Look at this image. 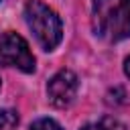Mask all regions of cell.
I'll list each match as a JSON object with an SVG mask.
<instances>
[{
	"mask_svg": "<svg viewBox=\"0 0 130 130\" xmlns=\"http://www.w3.org/2000/svg\"><path fill=\"white\" fill-rule=\"evenodd\" d=\"M24 20L28 28L32 30L35 39L45 51H53L63 37V24L61 18L53 8H49L41 0H28L24 4Z\"/></svg>",
	"mask_w": 130,
	"mask_h": 130,
	"instance_id": "6da1fadb",
	"label": "cell"
},
{
	"mask_svg": "<svg viewBox=\"0 0 130 130\" xmlns=\"http://www.w3.org/2000/svg\"><path fill=\"white\" fill-rule=\"evenodd\" d=\"M0 63L16 67L24 73L35 71V57L28 49V43L16 32H4L0 37Z\"/></svg>",
	"mask_w": 130,
	"mask_h": 130,
	"instance_id": "7a4b0ae2",
	"label": "cell"
},
{
	"mask_svg": "<svg viewBox=\"0 0 130 130\" xmlns=\"http://www.w3.org/2000/svg\"><path fill=\"white\" fill-rule=\"evenodd\" d=\"M77 75L69 69H61L59 73H55L49 83H47V98L55 108H67L73 104L75 95H77Z\"/></svg>",
	"mask_w": 130,
	"mask_h": 130,
	"instance_id": "3957f363",
	"label": "cell"
},
{
	"mask_svg": "<svg viewBox=\"0 0 130 130\" xmlns=\"http://www.w3.org/2000/svg\"><path fill=\"white\" fill-rule=\"evenodd\" d=\"M104 32H110L112 41H122L130 37V0H120L116 6H112Z\"/></svg>",
	"mask_w": 130,
	"mask_h": 130,
	"instance_id": "277c9868",
	"label": "cell"
},
{
	"mask_svg": "<svg viewBox=\"0 0 130 130\" xmlns=\"http://www.w3.org/2000/svg\"><path fill=\"white\" fill-rule=\"evenodd\" d=\"M93 6V20H95V32L104 35V26H106V18L112 10V0H91Z\"/></svg>",
	"mask_w": 130,
	"mask_h": 130,
	"instance_id": "5b68a950",
	"label": "cell"
},
{
	"mask_svg": "<svg viewBox=\"0 0 130 130\" xmlns=\"http://www.w3.org/2000/svg\"><path fill=\"white\" fill-rule=\"evenodd\" d=\"M79 130H126V126L120 124V122L114 120V118H102L100 122L85 124V126H81Z\"/></svg>",
	"mask_w": 130,
	"mask_h": 130,
	"instance_id": "8992f818",
	"label": "cell"
},
{
	"mask_svg": "<svg viewBox=\"0 0 130 130\" xmlns=\"http://www.w3.org/2000/svg\"><path fill=\"white\" fill-rule=\"evenodd\" d=\"M18 126V114L10 108L0 110V130H16Z\"/></svg>",
	"mask_w": 130,
	"mask_h": 130,
	"instance_id": "52a82bcc",
	"label": "cell"
},
{
	"mask_svg": "<svg viewBox=\"0 0 130 130\" xmlns=\"http://www.w3.org/2000/svg\"><path fill=\"white\" fill-rule=\"evenodd\" d=\"M28 130H61V126L51 118H39V120H35L30 124Z\"/></svg>",
	"mask_w": 130,
	"mask_h": 130,
	"instance_id": "ba28073f",
	"label": "cell"
},
{
	"mask_svg": "<svg viewBox=\"0 0 130 130\" xmlns=\"http://www.w3.org/2000/svg\"><path fill=\"white\" fill-rule=\"evenodd\" d=\"M124 73L130 77V57H126V59H124Z\"/></svg>",
	"mask_w": 130,
	"mask_h": 130,
	"instance_id": "9c48e42d",
	"label": "cell"
}]
</instances>
